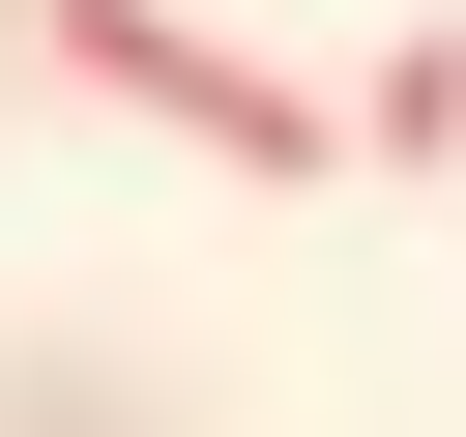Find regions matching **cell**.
I'll return each mask as SVG.
<instances>
[{"instance_id": "1", "label": "cell", "mask_w": 466, "mask_h": 437, "mask_svg": "<svg viewBox=\"0 0 466 437\" xmlns=\"http://www.w3.org/2000/svg\"><path fill=\"white\" fill-rule=\"evenodd\" d=\"M0 58H29V87H116L146 146H233V175H350V87L233 58L204 0H0Z\"/></svg>"}, {"instance_id": "2", "label": "cell", "mask_w": 466, "mask_h": 437, "mask_svg": "<svg viewBox=\"0 0 466 437\" xmlns=\"http://www.w3.org/2000/svg\"><path fill=\"white\" fill-rule=\"evenodd\" d=\"M350 175H466V29H437V0L350 58Z\"/></svg>"}, {"instance_id": "3", "label": "cell", "mask_w": 466, "mask_h": 437, "mask_svg": "<svg viewBox=\"0 0 466 437\" xmlns=\"http://www.w3.org/2000/svg\"><path fill=\"white\" fill-rule=\"evenodd\" d=\"M0 437H146L116 379H58V350H0Z\"/></svg>"}]
</instances>
